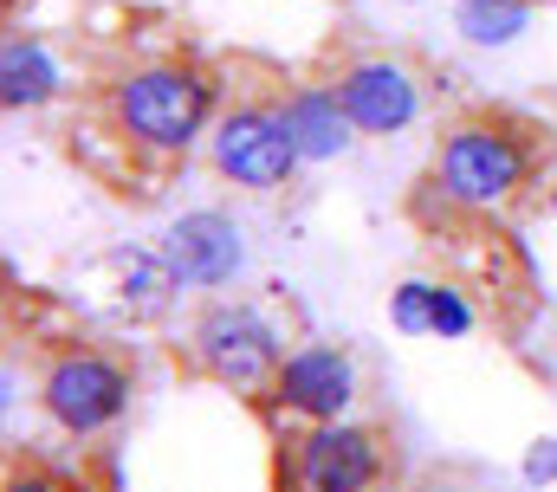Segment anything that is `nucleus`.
Masks as SVG:
<instances>
[{
  "instance_id": "obj_8",
  "label": "nucleus",
  "mask_w": 557,
  "mask_h": 492,
  "mask_svg": "<svg viewBox=\"0 0 557 492\" xmlns=\"http://www.w3.org/2000/svg\"><path fill=\"white\" fill-rule=\"evenodd\" d=\"M357 402H363V364L324 337L292 344L273 376V395H267L278 421H298V428L305 421H344V415H357Z\"/></svg>"
},
{
  "instance_id": "obj_14",
  "label": "nucleus",
  "mask_w": 557,
  "mask_h": 492,
  "mask_svg": "<svg viewBox=\"0 0 557 492\" xmlns=\"http://www.w3.org/2000/svg\"><path fill=\"white\" fill-rule=\"evenodd\" d=\"M389 331L396 337H434V279L428 272H409L389 285Z\"/></svg>"
},
{
  "instance_id": "obj_18",
  "label": "nucleus",
  "mask_w": 557,
  "mask_h": 492,
  "mask_svg": "<svg viewBox=\"0 0 557 492\" xmlns=\"http://www.w3.org/2000/svg\"><path fill=\"white\" fill-rule=\"evenodd\" d=\"M403 492H467V487H460V480H434V473H428V480H409Z\"/></svg>"
},
{
  "instance_id": "obj_2",
  "label": "nucleus",
  "mask_w": 557,
  "mask_h": 492,
  "mask_svg": "<svg viewBox=\"0 0 557 492\" xmlns=\"http://www.w3.org/2000/svg\"><path fill=\"white\" fill-rule=\"evenodd\" d=\"M545 175V143L539 130L499 111H473V118L441 123L434 156H428V195L447 214L467 221H499L512 214Z\"/></svg>"
},
{
  "instance_id": "obj_16",
  "label": "nucleus",
  "mask_w": 557,
  "mask_h": 492,
  "mask_svg": "<svg viewBox=\"0 0 557 492\" xmlns=\"http://www.w3.org/2000/svg\"><path fill=\"white\" fill-rule=\"evenodd\" d=\"M519 480H525V492H552L557 487V434H539V441L519 454Z\"/></svg>"
},
{
  "instance_id": "obj_4",
  "label": "nucleus",
  "mask_w": 557,
  "mask_h": 492,
  "mask_svg": "<svg viewBox=\"0 0 557 492\" xmlns=\"http://www.w3.org/2000/svg\"><path fill=\"white\" fill-rule=\"evenodd\" d=\"M292 350L285 337V318L253 305V298H208L188 324V364L201 369L208 382L247 395V402H267L273 395V376Z\"/></svg>"
},
{
  "instance_id": "obj_10",
  "label": "nucleus",
  "mask_w": 557,
  "mask_h": 492,
  "mask_svg": "<svg viewBox=\"0 0 557 492\" xmlns=\"http://www.w3.org/2000/svg\"><path fill=\"white\" fill-rule=\"evenodd\" d=\"M273 104H278V118H285V136H292V149H298L305 169H331V162H344V156L363 143V130L350 123L344 98L331 91V78L285 85Z\"/></svg>"
},
{
  "instance_id": "obj_9",
  "label": "nucleus",
  "mask_w": 557,
  "mask_h": 492,
  "mask_svg": "<svg viewBox=\"0 0 557 492\" xmlns=\"http://www.w3.org/2000/svg\"><path fill=\"white\" fill-rule=\"evenodd\" d=\"M156 253L169 259V272L182 279V292H227L247 279V227L227 214V208H182L162 234H156Z\"/></svg>"
},
{
  "instance_id": "obj_3",
  "label": "nucleus",
  "mask_w": 557,
  "mask_h": 492,
  "mask_svg": "<svg viewBox=\"0 0 557 492\" xmlns=\"http://www.w3.org/2000/svg\"><path fill=\"white\" fill-rule=\"evenodd\" d=\"M33 402H39L52 434L85 447V441H104V434H117L131 421L137 369L117 350H104V344H59L33 376Z\"/></svg>"
},
{
  "instance_id": "obj_7",
  "label": "nucleus",
  "mask_w": 557,
  "mask_h": 492,
  "mask_svg": "<svg viewBox=\"0 0 557 492\" xmlns=\"http://www.w3.org/2000/svg\"><path fill=\"white\" fill-rule=\"evenodd\" d=\"M331 91L344 98V111L363 130V143L409 136L428 118V78H421L403 52H350L331 72Z\"/></svg>"
},
{
  "instance_id": "obj_5",
  "label": "nucleus",
  "mask_w": 557,
  "mask_h": 492,
  "mask_svg": "<svg viewBox=\"0 0 557 492\" xmlns=\"http://www.w3.org/2000/svg\"><path fill=\"white\" fill-rule=\"evenodd\" d=\"M208 169L240 195H278L298 182L305 162L285 136L273 98H234V104H221V118L208 130Z\"/></svg>"
},
{
  "instance_id": "obj_15",
  "label": "nucleus",
  "mask_w": 557,
  "mask_h": 492,
  "mask_svg": "<svg viewBox=\"0 0 557 492\" xmlns=\"http://www.w3.org/2000/svg\"><path fill=\"white\" fill-rule=\"evenodd\" d=\"M473 331H480V305L467 298V285L434 279V337H441V344H460V337H473Z\"/></svg>"
},
{
  "instance_id": "obj_12",
  "label": "nucleus",
  "mask_w": 557,
  "mask_h": 492,
  "mask_svg": "<svg viewBox=\"0 0 557 492\" xmlns=\"http://www.w3.org/2000/svg\"><path fill=\"white\" fill-rule=\"evenodd\" d=\"M104 272L117 279V305H124L131 318H162V311L175 305V292H182V279L169 272V259L156 253V241L104 253Z\"/></svg>"
},
{
  "instance_id": "obj_17",
  "label": "nucleus",
  "mask_w": 557,
  "mask_h": 492,
  "mask_svg": "<svg viewBox=\"0 0 557 492\" xmlns=\"http://www.w3.org/2000/svg\"><path fill=\"white\" fill-rule=\"evenodd\" d=\"M0 492H78L65 473H46V467H13Z\"/></svg>"
},
{
  "instance_id": "obj_13",
  "label": "nucleus",
  "mask_w": 557,
  "mask_h": 492,
  "mask_svg": "<svg viewBox=\"0 0 557 492\" xmlns=\"http://www.w3.org/2000/svg\"><path fill=\"white\" fill-rule=\"evenodd\" d=\"M539 20V0H454V33L473 52H512Z\"/></svg>"
},
{
  "instance_id": "obj_1",
  "label": "nucleus",
  "mask_w": 557,
  "mask_h": 492,
  "mask_svg": "<svg viewBox=\"0 0 557 492\" xmlns=\"http://www.w3.org/2000/svg\"><path fill=\"white\" fill-rule=\"evenodd\" d=\"M98 111L117 143H131V156L182 162L188 149H208V130L221 118V78L188 52L131 59L104 78Z\"/></svg>"
},
{
  "instance_id": "obj_6",
  "label": "nucleus",
  "mask_w": 557,
  "mask_h": 492,
  "mask_svg": "<svg viewBox=\"0 0 557 492\" xmlns=\"http://www.w3.org/2000/svg\"><path fill=\"white\" fill-rule=\"evenodd\" d=\"M285 487L292 492H389V441L344 415V421H305L285 441Z\"/></svg>"
},
{
  "instance_id": "obj_19",
  "label": "nucleus",
  "mask_w": 557,
  "mask_h": 492,
  "mask_svg": "<svg viewBox=\"0 0 557 492\" xmlns=\"http://www.w3.org/2000/svg\"><path fill=\"white\" fill-rule=\"evenodd\" d=\"M545 214H552V221H557V175H552V182H545Z\"/></svg>"
},
{
  "instance_id": "obj_11",
  "label": "nucleus",
  "mask_w": 557,
  "mask_h": 492,
  "mask_svg": "<svg viewBox=\"0 0 557 492\" xmlns=\"http://www.w3.org/2000/svg\"><path fill=\"white\" fill-rule=\"evenodd\" d=\"M72 65L46 33H7L0 39V104L7 118H39L72 98Z\"/></svg>"
}]
</instances>
